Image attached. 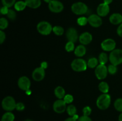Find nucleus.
<instances>
[{
	"instance_id": "obj_18",
	"label": "nucleus",
	"mask_w": 122,
	"mask_h": 121,
	"mask_svg": "<svg viewBox=\"0 0 122 121\" xmlns=\"http://www.w3.org/2000/svg\"><path fill=\"white\" fill-rule=\"evenodd\" d=\"M86 48L85 45H80L77 46L74 51L75 55L78 58L83 57L86 54Z\"/></svg>"
},
{
	"instance_id": "obj_39",
	"label": "nucleus",
	"mask_w": 122,
	"mask_h": 121,
	"mask_svg": "<svg viewBox=\"0 0 122 121\" xmlns=\"http://www.w3.org/2000/svg\"><path fill=\"white\" fill-rule=\"evenodd\" d=\"M77 121H92V119H91V117H89V116H85V115H83V116L79 117V118L78 119Z\"/></svg>"
},
{
	"instance_id": "obj_8",
	"label": "nucleus",
	"mask_w": 122,
	"mask_h": 121,
	"mask_svg": "<svg viewBox=\"0 0 122 121\" xmlns=\"http://www.w3.org/2000/svg\"><path fill=\"white\" fill-rule=\"evenodd\" d=\"M48 8L52 13H59L64 9V5L58 0H52L48 4Z\"/></svg>"
},
{
	"instance_id": "obj_28",
	"label": "nucleus",
	"mask_w": 122,
	"mask_h": 121,
	"mask_svg": "<svg viewBox=\"0 0 122 121\" xmlns=\"http://www.w3.org/2000/svg\"><path fill=\"white\" fill-rule=\"evenodd\" d=\"M52 32H54L56 35L57 36H61L63 34L64 32V30L61 26H56L53 27V29H52Z\"/></svg>"
},
{
	"instance_id": "obj_33",
	"label": "nucleus",
	"mask_w": 122,
	"mask_h": 121,
	"mask_svg": "<svg viewBox=\"0 0 122 121\" xmlns=\"http://www.w3.org/2000/svg\"><path fill=\"white\" fill-rule=\"evenodd\" d=\"M77 23L81 26H85L87 24V23H88V18L85 17H81L77 19Z\"/></svg>"
},
{
	"instance_id": "obj_29",
	"label": "nucleus",
	"mask_w": 122,
	"mask_h": 121,
	"mask_svg": "<svg viewBox=\"0 0 122 121\" xmlns=\"http://www.w3.org/2000/svg\"><path fill=\"white\" fill-rule=\"evenodd\" d=\"M1 2L3 6L10 8L14 5L16 2V0H1Z\"/></svg>"
},
{
	"instance_id": "obj_43",
	"label": "nucleus",
	"mask_w": 122,
	"mask_h": 121,
	"mask_svg": "<svg viewBox=\"0 0 122 121\" xmlns=\"http://www.w3.org/2000/svg\"><path fill=\"white\" fill-rule=\"evenodd\" d=\"M64 121H77V120L75 119L73 116H70V117H68L66 119H65Z\"/></svg>"
},
{
	"instance_id": "obj_10",
	"label": "nucleus",
	"mask_w": 122,
	"mask_h": 121,
	"mask_svg": "<svg viewBox=\"0 0 122 121\" xmlns=\"http://www.w3.org/2000/svg\"><path fill=\"white\" fill-rule=\"evenodd\" d=\"M66 103L62 99H58L54 103L52 107L55 112L57 113H63L66 110Z\"/></svg>"
},
{
	"instance_id": "obj_37",
	"label": "nucleus",
	"mask_w": 122,
	"mask_h": 121,
	"mask_svg": "<svg viewBox=\"0 0 122 121\" xmlns=\"http://www.w3.org/2000/svg\"><path fill=\"white\" fill-rule=\"evenodd\" d=\"M25 109V106L21 102H19L16 104V107H15V109L17 111H23L24 109Z\"/></svg>"
},
{
	"instance_id": "obj_31",
	"label": "nucleus",
	"mask_w": 122,
	"mask_h": 121,
	"mask_svg": "<svg viewBox=\"0 0 122 121\" xmlns=\"http://www.w3.org/2000/svg\"><path fill=\"white\" fill-rule=\"evenodd\" d=\"M65 49L68 52H71L75 51V43L72 42H68L65 45Z\"/></svg>"
},
{
	"instance_id": "obj_35",
	"label": "nucleus",
	"mask_w": 122,
	"mask_h": 121,
	"mask_svg": "<svg viewBox=\"0 0 122 121\" xmlns=\"http://www.w3.org/2000/svg\"><path fill=\"white\" fill-rule=\"evenodd\" d=\"M73 96L71 94H66L63 98V100L66 104H70L73 102Z\"/></svg>"
},
{
	"instance_id": "obj_38",
	"label": "nucleus",
	"mask_w": 122,
	"mask_h": 121,
	"mask_svg": "<svg viewBox=\"0 0 122 121\" xmlns=\"http://www.w3.org/2000/svg\"><path fill=\"white\" fill-rule=\"evenodd\" d=\"M6 38L5 33L3 32L2 30H0V43L2 44L5 41Z\"/></svg>"
},
{
	"instance_id": "obj_30",
	"label": "nucleus",
	"mask_w": 122,
	"mask_h": 121,
	"mask_svg": "<svg viewBox=\"0 0 122 121\" xmlns=\"http://www.w3.org/2000/svg\"><path fill=\"white\" fill-rule=\"evenodd\" d=\"M8 21L5 18L1 17L0 19V29L1 30H5L8 27Z\"/></svg>"
},
{
	"instance_id": "obj_9",
	"label": "nucleus",
	"mask_w": 122,
	"mask_h": 121,
	"mask_svg": "<svg viewBox=\"0 0 122 121\" xmlns=\"http://www.w3.org/2000/svg\"><path fill=\"white\" fill-rule=\"evenodd\" d=\"M101 48L103 51L107 52H112L115 49L116 43L113 39H107L103 40L101 44Z\"/></svg>"
},
{
	"instance_id": "obj_27",
	"label": "nucleus",
	"mask_w": 122,
	"mask_h": 121,
	"mask_svg": "<svg viewBox=\"0 0 122 121\" xmlns=\"http://www.w3.org/2000/svg\"><path fill=\"white\" fill-rule=\"evenodd\" d=\"M114 106L117 111L122 112V98H118L116 100Z\"/></svg>"
},
{
	"instance_id": "obj_45",
	"label": "nucleus",
	"mask_w": 122,
	"mask_h": 121,
	"mask_svg": "<svg viewBox=\"0 0 122 121\" xmlns=\"http://www.w3.org/2000/svg\"><path fill=\"white\" fill-rule=\"evenodd\" d=\"M118 119H119V121H122V112H121V113L119 115Z\"/></svg>"
},
{
	"instance_id": "obj_4",
	"label": "nucleus",
	"mask_w": 122,
	"mask_h": 121,
	"mask_svg": "<svg viewBox=\"0 0 122 121\" xmlns=\"http://www.w3.org/2000/svg\"><path fill=\"white\" fill-rule=\"evenodd\" d=\"M36 28L38 32L42 35L47 36L52 32L53 27L49 22L42 21L39 22L37 24Z\"/></svg>"
},
{
	"instance_id": "obj_20",
	"label": "nucleus",
	"mask_w": 122,
	"mask_h": 121,
	"mask_svg": "<svg viewBox=\"0 0 122 121\" xmlns=\"http://www.w3.org/2000/svg\"><path fill=\"white\" fill-rule=\"evenodd\" d=\"M54 94L56 95V97L58 99H62L64 98V96H66V92L64 88L61 86H58L55 88Z\"/></svg>"
},
{
	"instance_id": "obj_23",
	"label": "nucleus",
	"mask_w": 122,
	"mask_h": 121,
	"mask_svg": "<svg viewBox=\"0 0 122 121\" xmlns=\"http://www.w3.org/2000/svg\"><path fill=\"white\" fill-rule=\"evenodd\" d=\"M14 9L17 11H23L27 7L25 1H17L14 4Z\"/></svg>"
},
{
	"instance_id": "obj_48",
	"label": "nucleus",
	"mask_w": 122,
	"mask_h": 121,
	"mask_svg": "<svg viewBox=\"0 0 122 121\" xmlns=\"http://www.w3.org/2000/svg\"><path fill=\"white\" fill-rule=\"evenodd\" d=\"M32 121V120H31V119H26V121Z\"/></svg>"
},
{
	"instance_id": "obj_12",
	"label": "nucleus",
	"mask_w": 122,
	"mask_h": 121,
	"mask_svg": "<svg viewBox=\"0 0 122 121\" xmlns=\"http://www.w3.org/2000/svg\"><path fill=\"white\" fill-rule=\"evenodd\" d=\"M88 23L93 27H100L102 24V20L101 17L98 14H91L88 18Z\"/></svg>"
},
{
	"instance_id": "obj_17",
	"label": "nucleus",
	"mask_w": 122,
	"mask_h": 121,
	"mask_svg": "<svg viewBox=\"0 0 122 121\" xmlns=\"http://www.w3.org/2000/svg\"><path fill=\"white\" fill-rule=\"evenodd\" d=\"M110 22L114 25H120L122 23V15L119 13H114L109 18Z\"/></svg>"
},
{
	"instance_id": "obj_3",
	"label": "nucleus",
	"mask_w": 122,
	"mask_h": 121,
	"mask_svg": "<svg viewBox=\"0 0 122 121\" xmlns=\"http://www.w3.org/2000/svg\"><path fill=\"white\" fill-rule=\"evenodd\" d=\"M109 60L111 64L116 66L122 64V49H115L112 51L110 53Z\"/></svg>"
},
{
	"instance_id": "obj_21",
	"label": "nucleus",
	"mask_w": 122,
	"mask_h": 121,
	"mask_svg": "<svg viewBox=\"0 0 122 121\" xmlns=\"http://www.w3.org/2000/svg\"><path fill=\"white\" fill-rule=\"evenodd\" d=\"M15 116L11 112H7L2 115L1 121H14Z\"/></svg>"
},
{
	"instance_id": "obj_26",
	"label": "nucleus",
	"mask_w": 122,
	"mask_h": 121,
	"mask_svg": "<svg viewBox=\"0 0 122 121\" xmlns=\"http://www.w3.org/2000/svg\"><path fill=\"white\" fill-rule=\"evenodd\" d=\"M66 111L69 116H73L74 115H75L76 114L77 109H76V107H75V106L73 105V104H70V105L67 107Z\"/></svg>"
},
{
	"instance_id": "obj_47",
	"label": "nucleus",
	"mask_w": 122,
	"mask_h": 121,
	"mask_svg": "<svg viewBox=\"0 0 122 121\" xmlns=\"http://www.w3.org/2000/svg\"><path fill=\"white\" fill-rule=\"evenodd\" d=\"M44 2H46V3L49 4L51 1H52V0H44Z\"/></svg>"
},
{
	"instance_id": "obj_13",
	"label": "nucleus",
	"mask_w": 122,
	"mask_h": 121,
	"mask_svg": "<svg viewBox=\"0 0 122 121\" xmlns=\"http://www.w3.org/2000/svg\"><path fill=\"white\" fill-rule=\"evenodd\" d=\"M45 69L42 68L41 66L38 67L35 69L32 74V78L35 81H41L43 80L44 79V78H45Z\"/></svg>"
},
{
	"instance_id": "obj_19",
	"label": "nucleus",
	"mask_w": 122,
	"mask_h": 121,
	"mask_svg": "<svg viewBox=\"0 0 122 121\" xmlns=\"http://www.w3.org/2000/svg\"><path fill=\"white\" fill-rule=\"evenodd\" d=\"M27 7L32 9H36L41 5V0H25Z\"/></svg>"
},
{
	"instance_id": "obj_16",
	"label": "nucleus",
	"mask_w": 122,
	"mask_h": 121,
	"mask_svg": "<svg viewBox=\"0 0 122 121\" xmlns=\"http://www.w3.org/2000/svg\"><path fill=\"white\" fill-rule=\"evenodd\" d=\"M79 40L81 45H87L90 43L92 40V36L89 32H84L79 36Z\"/></svg>"
},
{
	"instance_id": "obj_40",
	"label": "nucleus",
	"mask_w": 122,
	"mask_h": 121,
	"mask_svg": "<svg viewBox=\"0 0 122 121\" xmlns=\"http://www.w3.org/2000/svg\"><path fill=\"white\" fill-rule=\"evenodd\" d=\"M8 10H9V8L5 7V6H2L1 7L0 12H1V14H2V15H7L8 12Z\"/></svg>"
},
{
	"instance_id": "obj_1",
	"label": "nucleus",
	"mask_w": 122,
	"mask_h": 121,
	"mask_svg": "<svg viewBox=\"0 0 122 121\" xmlns=\"http://www.w3.org/2000/svg\"><path fill=\"white\" fill-rule=\"evenodd\" d=\"M97 106L100 110H106L111 104V96L108 94H102L97 100Z\"/></svg>"
},
{
	"instance_id": "obj_14",
	"label": "nucleus",
	"mask_w": 122,
	"mask_h": 121,
	"mask_svg": "<svg viewBox=\"0 0 122 121\" xmlns=\"http://www.w3.org/2000/svg\"><path fill=\"white\" fill-rule=\"evenodd\" d=\"M79 36L76 29L74 27H70L66 32V38L69 42L75 43L79 39Z\"/></svg>"
},
{
	"instance_id": "obj_6",
	"label": "nucleus",
	"mask_w": 122,
	"mask_h": 121,
	"mask_svg": "<svg viewBox=\"0 0 122 121\" xmlns=\"http://www.w3.org/2000/svg\"><path fill=\"white\" fill-rule=\"evenodd\" d=\"M16 102L14 98L11 96H7L3 98L2 101V107L7 112H11L15 109Z\"/></svg>"
},
{
	"instance_id": "obj_36",
	"label": "nucleus",
	"mask_w": 122,
	"mask_h": 121,
	"mask_svg": "<svg viewBox=\"0 0 122 121\" xmlns=\"http://www.w3.org/2000/svg\"><path fill=\"white\" fill-rule=\"evenodd\" d=\"M83 114L85 116H89L92 113V109L89 106H85L83 109Z\"/></svg>"
},
{
	"instance_id": "obj_42",
	"label": "nucleus",
	"mask_w": 122,
	"mask_h": 121,
	"mask_svg": "<svg viewBox=\"0 0 122 121\" xmlns=\"http://www.w3.org/2000/svg\"><path fill=\"white\" fill-rule=\"evenodd\" d=\"M41 66L42 68H43L44 69H46L48 67V64L46 62H43L41 63Z\"/></svg>"
},
{
	"instance_id": "obj_15",
	"label": "nucleus",
	"mask_w": 122,
	"mask_h": 121,
	"mask_svg": "<svg viewBox=\"0 0 122 121\" xmlns=\"http://www.w3.org/2000/svg\"><path fill=\"white\" fill-rule=\"evenodd\" d=\"M110 12V7L109 5L106 4L105 3H101L98 6L97 9V14L101 17H105Z\"/></svg>"
},
{
	"instance_id": "obj_5",
	"label": "nucleus",
	"mask_w": 122,
	"mask_h": 121,
	"mask_svg": "<svg viewBox=\"0 0 122 121\" xmlns=\"http://www.w3.org/2000/svg\"><path fill=\"white\" fill-rule=\"evenodd\" d=\"M71 11L76 15H81L86 14L88 10V6L82 2H77L73 4L71 7Z\"/></svg>"
},
{
	"instance_id": "obj_7",
	"label": "nucleus",
	"mask_w": 122,
	"mask_h": 121,
	"mask_svg": "<svg viewBox=\"0 0 122 121\" xmlns=\"http://www.w3.org/2000/svg\"><path fill=\"white\" fill-rule=\"evenodd\" d=\"M108 69L105 65L99 64L95 70V76L98 79H104L107 77L108 74Z\"/></svg>"
},
{
	"instance_id": "obj_44",
	"label": "nucleus",
	"mask_w": 122,
	"mask_h": 121,
	"mask_svg": "<svg viewBox=\"0 0 122 121\" xmlns=\"http://www.w3.org/2000/svg\"><path fill=\"white\" fill-rule=\"evenodd\" d=\"M113 0H104V3L106 4H110L112 2H113Z\"/></svg>"
},
{
	"instance_id": "obj_34",
	"label": "nucleus",
	"mask_w": 122,
	"mask_h": 121,
	"mask_svg": "<svg viewBox=\"0 0 122 121\" xmlns=\"http://www.w3.org/2000/svg\"><path fill=\"white\" fill-rule=\"evenodd\" d=\"M7 16L10 20H15V19H16L17 14H16V13H15L13 9H9L8 13H7Z\"/></svg>"
},
{
	"instance_id": "obj_11",
	"label": "nucleus",
	"mask_w": 122,
	"mask_h": 121,
	"mask_svg": "<svg viewBox=\"0 0 122 121\" xmlns=\"http://www.w3.org/2000/svg\"><path fill=\"white\" fill-rule=\"evenodd\" d=\"M17 84L21 90L26 91L30 89L31 82L28 77H26V76H23V77L19 78V79H18Z\"/></svg>"
},
{
	"instance_id": "obj_2",
	"label": "nucleus",
	"mask_w": 122,
	"mask_h": 121,
	"mask_svg": "<svg viewBox=\"0 0 122 121\" xmlns=\"http://www.w3.org/2000/svg\"><path fill=\"white\" fill-rule=\"evenodd\" d=\"M71 67L72 70L76 72H82L86 71L88 66L87 62L84 59L82 58H77L72 61Z\"/></svg>"
},
{
	"instance_id": "obj_46",
	"label": "nucleus",
	"mask_w": 122,
	"mask_h": 121,
	"mask_svg": "<svg viewBox=\"0 0 122 121\" xmlns=\"http://www.w3.org/2000/svg\"><path fill=\"white\" fill-rule=\"evenodd\" d=\"M26 93L27 94V95H30V94H31V93H32V91H31V90L29 89V90L26 91Z\"/></svg>"
},
{
	"instance_id": "obj_24",
	"label": "nucleus",
	"mask_w": 122,
	"mask_h": 121,
	"mask_svg": "<svg viewBox=\"0 0 122 121\" xmlns=\"http://www.w3.org/2000/svg\"><path fill=\"white\" fill-rule=\"evenodd\" d=\"M98 59H97L96 58L93 57V58L89 59V60L87 62V65H88V66L89 68H96L98 65Z\"/></svg>"
},
{
	"instance_id": "obj_32",
	"label": "nucleus",
	"mask_w": 122,
	"mask_h": 121,
	"mask_svg": "<svg viewBox=\"0 0 122 121\" xmlns=\"http://www.w3.org/2000/svg\"><path fill=\"white\" fill-rule=\"evenodd\" d=\"M108 73L110 74L111 75H114L117 72V67L116 65H114L113 64H111L110 65L107 66Z\"/></svg>"
},
{
	"instance_id": "obj_22",
	"label": "nucleus",
	"mask_w": 122,
	"mask_h": 121,
	"mask_svg": "<svg viewBox=\"0 0 122 121\" xmlns=\"http://www.w3.org/2000/svg\"><path fill=\"white\" fill-rule=\"evenodd\" d=\"M98 88L101 93L103 94H107L109 91L110 87L108 83L105 81H102L99 84Z\"/></svg>"
},
{
	"instance_id": "obj_41",
	"label": "nucleus",
	"mask_w": 122,
	"mask_h": 121,
	"mask_svg": "<svg viewBox=\"0 0 122 121\" xmlns=\"http://www.w3.org/2000/svg\"><path fill=\"white\" fill-rule=\"evenodd\" d=\"M117 33L119 36L122 37V23L120 24L118 27L117 29Z\"/></svg>"
},
{
	"instance_id": "obj_25",
	"label": "nucleus",
	"mask_w": 122,
	"mask_h": 121,
	"mask_svg": "<svg viewBox=\"0 0 122 121\" xmlns=\"http://www.w3.org/2000/svg\"><path fill=\"white\" fill-rule=\"evenodd\" d=\"M109 59V57L108 56L107 54L105 52H102L100 54L98 57V60L100 64L102 65H106V63L108 62V60Z\"/></svg>"
}]
</instances>
